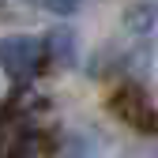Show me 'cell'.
Segmentation results:
<instances>
[{
    "label": "cell",
    "instance_id": "obj_1",
    "mask_svg": "<svg viewBox=\"0 0 158 158\" xmlns=\"http://www.w3.org/2000/svg\"><path fill=\"white\" fill-rule=\"evenodd\" d=\"M42 64V42H34L27 34H11V38H0V68L15 79H27L38 72Z\"/></svg>",
    "mask_w": 158,
    "mask_h": 158
},
{
    "label": "cell",
    "instance_id": "obj_5",
    "mask_svg": "<svg viewBox=\"0 0 158 158\" xmlns=\"http://www.w3.org/2000/svg\"><path fill=\"white\" fill-rule=\"evenodd\" d=\"M42 4H45L53 15H72L79 4H83V0H42Z\"/></svg>",
    "mask_w": 158,
    "mask_h": 158
},
{
    "label": "cell",
    "instance_id": "obj_3",
    "mask_svg": "<svg viewBox=\"0 0 158 158\" xmlns=\"http://www.w3.org/2000/svg\"><path fill=\"white\" fill-rule=\"evenodd\" d=\"M151 27H154V8H151V4H135V8L124 11V30H132V34H147Z\"/></svg>",
    "mask_w": 158,
    "mask_h": 158
},
{
    "label": "cell",
    "instance_id": "obj_4",
    "mask_svg": "<svg viewBox=\"0 0 158 158\" xmlns=\"http://www.w3.org/2000/svg\"><path fill=\"white\" fill-rule=\"evenodd\" d=\"M45 49H49V53H56V60H72V34H68L64 27H56V30L49 34Z\"/></svg>",
    "mask_w": 158,
    "mask_h": 158
},
{
    "label": "cell",
    "instance_id": "obj_2",
    "mask_svg": "<svg viewBox=\"0 0 158 158\" xmlns=\"http://www.w3.org/2000/svg\"><path fill=\"white\" fill-rule=\"evenodd\" d=\"M113 109L124 117V121L132 124V128H143V132H158V113H154V106L147 102V98L139 94V90H121L113 98Z\"/></svg>",
    "mask_w": 158,
    "mask_h": 158
}]
</instances>
